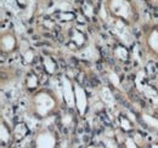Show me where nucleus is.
<instances>
[{"label":"nucleus","mask_w":158,"mask_h":148,"mask_svg":"<svg viewBox=\"0 0 158 148\" xmlns=\"http://www.w3.org/2000/svg\"><path fill=\"white\" fill-rule=\"evenodd\" d=\"M111 7H112V11H114L116 14L122 15L124 17L129 15V5L125 0H112Z\"/></svg>","instance_id":"1"},{"label":"nucleus","mask_w":158,"mask_h":148,"mask_svg":"<svg viewBox=\"0 0 158 148\" xmlns=\"http://www.w3.org/2000/svg\"><path fill=\"white\" fill-rule=\"evenodd\" d=\"M6 5H7V7H10V9H14V11H15V9L17 10V6H16V1H15V0H6Z\"/></svg>","instance_id":"2"}]
</instances>
